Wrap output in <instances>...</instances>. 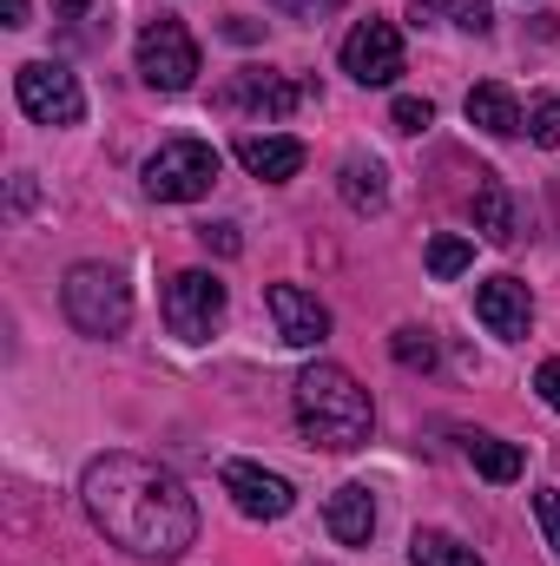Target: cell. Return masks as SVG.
I'll list each match as a JSON object with an SVG mask.
<instances>
[{
	"label": "cell",
	"mask_w": 560,
	"mask_h": 566,
	"mask_svg": "<svg viewBox=\"0 0 560 566\" xmlns=\"http://www.w3.org/2000/svg\"><path fill=\"white\" fill-rule=\"evenodd\" d=\"M409 20H448V27H462V33H475V40H481V33H488V27H495V7H488V0H416V7H409Z\"/></svg>",
	"instance_id": "cell-19"
},
{
	"label": "cell",
	"mask_w": 560,
	"mask_h": 566,
	"mask_svg": "<svg viewBox=\"0 0 560 566\" xmlns=\"http://www.w3.org/2000/svg\"><path fill=\"white\" fill-rule=\"evenodd\" d=\"M468 126H481L488 139H515L528 119H521L515 93H508L501 80H488V86H475V93H468Z\"/></svg>",
	"instance_id": "cell-15"
},
{
	"label": "cell",
	"mask_w": 560,
	"mask_h": 566,
	"mask_svg": "<svg viewBox=\"0 0 560 566\" xmlns=\"http://www.w3.org/2000/svg\"><path fill=\"white\" fill-rule=\"evenodd\" d=\"M218 171H225L218 145L172 139V145H158V151L145 158V191H152L158 205H191V198H205V191L218 185Z\"/></svg>",
	"instance_id": "cell-4"
},
{
	"label": "cell",
	"mask_w": 560,
	"mask_h": 566,
	"mask_svg": "<svg viewBox=\"0 0 560 566\" xmlns=\"http://www.w3.org/2000/svg\"><path fill=\"white\" fill-rule=\"evenodd\" d=\"M60 310L80 336H120L133 323V283L113 264H73L60 283Z\"/></svg>",
	"instance_id": "cell-3"
},
{
	"label": "cell",
	"mask_w": 560,
	"mask_h": 566,
	"mask_svg": "<svg viewBox=\"0 0 560 566\" xmlns=\"http://www.w3.org/2000/svg\"><path fill=\"white\" fill-rule=\"evenodd\" d=\"M297 99H303V86L283 80V73H238V80L225 86V106H251V113H265V119H290Z\"/></svg>",
	"instance_id": "cell-13"
},
{
	"label": "cell",
	"mask_w": 560,
	"mask_h": 566,
	"mask_svg": "<svg viewBox=\"0 0 560 566\" xmlns=\"http://www.w3.org/2000/svg\"><path fill=\"white\" fill-rule=\"evenodd\" d=\"M198 244H205V251H218V258H238V251H245L238 224H198Z\"/></svg>",
	"instance_id": "cell-26"
},
{
	"label": "cell",
	"mask_w": 560,
	"mask_h": 566,
	"mask_svg": "<svg viewBox=\"0 0 560 566\" xmlns=\"http://www.w3.org/2000/svg\"><path fill=\"white\" fill-rule=\"evenodd\" d=\"M528 133H535V145H560V99L554 93L528 106Z\"/></svg>",
	"instance_id": "cell-23"
},
{
	"label": "cell",
	"mask_w": 560,
	"mask_h": 566,
	"mask_svg": "<svg viewBox=\"0 0 560 566\" xmlns=\"http://www.w3.org/2000/svg\"><path fill=\"white\" fill-rule=\"evenodd\" d=\"M7 27H27V0H7Z\"/></svg>",
	"instance_id": "cell-29"
},
{
	"label": "cell",
	"mask_w": 560,
	"mask_h": 566,
	"mask_svg": "<svg viewBox=\"0 0 560 566\" xmlns=\"http://www.w3.org/2000/svg\"><path fill=\"white\" fill-rule=\"evenodd\" d=\"M535 521H541V534H548V547H554V560H560V488L535 494Z\"/></svg>",
	"instance_id": "cell-25"
},
{
	"label": "cell",
	"mask_w": 560,
	"mask_h": 566,
	"mask_svg": "<svg viewBox=\"0 0 560 566\" xmlns=\"http://www.w3.org/2000/svg\"><path fill=\"white\" fill-rule=\"evenodd\" d=\"M462 454L475 461V474H488V481H515L521 474V448L515 441H501V434H462Z\"/></svg>",
	"instance_id": "cell-18"
},
{
	"label": "cell",
	"mask_w": 560,
	"mask_h": 566,
	"mask_svg": "<svg viewBox=\"0 0 560 566\" xmlns=\"http://www.w3.org/2000/svg\"><path fill=\"white\" fill-rule=\"evenodd\" d=\"M468 264H475V238H455V231H442V238L428 244V277L448 283V277H462Z\"/></svg>",
	"instance_id": "cell-21"
},
{
	"label": "cell",
	"mask_w": 560,
	"mask_h": 566,
	"mask_svg": "<svg viewBox=\"0 0 560 566\" xmlns=\"http://www.w3.org/2000/svg\"><path fill=\"white\" fill-rule=\"evenodd\" d=\"M218 316H225V283L211 271H178L165 283V329L178 343H205L218 329Z\"/></svg>",
	"instance_id": "cell-7"
},
{
	"label": "cell",
	"mask_w": 560,
	"mask_h": 566,
	"mask_svg": "<svg viewBox=\"0 0 560 566\" xmlns=\"http://www.w3.org/2000/svg\"><path fill=\"white\" fill-rule=\"evenodd\" d=\"M13 99H20V113H27L33 126H80V119H86L80 80H73L66 66H53V60H27V66L13 73Z\"/></svg>",
	"instance_id": "cell-5"
},
{
	"label": "cell",
	"mask_w": 560,
	"mask_h": 566,
	"mask_svg": "<svg viewBox=\"0 0 560 566\" xmlns=\"http://www.w3.org/2000/svg\"><path fill=\"white\" fill-rule=\"evenodd\" d=\"M231 151H238V165H245L251 178H265V185H283V178L303 171V139H290V133H245Z\"/></svg>",
	"instance_id": "cell-12"
},
{
	"label": "cell",
	"mask_w": 560,
	"mask_h": 566,
	"mask_svg": "<svg viewBox=\"0 0 560 566\" xmlns=\"http://www.w3.org/2000/svg\"><path fill=\"white\" fill-rule=\"evenodd\" d=\"M265 303H271L278 336L290 343V349H317V343L330 336V310H323L310 290H297V283H271V290H265Z\"/></svg>",
	"instance_id": "cell-11"
},
{
	"label": "cell",
	"mask_w": 560,
	"mask_h": 566,
	"mask_svg": "<svg viewBox=\"0 0 560 566\" xmlns=\"http://www.w3.org/2000/svg\"><path fill=\"white\" fill-rule=\"evenodd\" d=\"M343 73L356 86H396V73H403V33H396V20H363L343 40Z\"/></svg>",
	"instance_id": "cell-8"
},
{
	"label": "cell",
	"mask_w": 560,
	"mask_h": 566,
	"mask_svg": "<svg viewBox=\"0 0 560 566\" xmlns=\"http://www.w3.org/2000/svg\"><path fill=\"white\" fill-rule=\"evenodd\" d=\"M225 494L238 501L245 521H283L297 507V488L271 468H258V461H225Z\"/></svg>",
	"instance_id": "cell-9"
},
{
	"label": "cell",
	"mask_w": 560,
	"mask_h": 566,
	"mask_svg": "<svg viewBox=\"0 0 560 566\" xmlns=\"http://www.w3.org/2000/svg\"><path fill=\"white\" fill-rule=\"evenodd\" d=\"M475 231L488 244H515V198H508L501 178H481L475 185Z\"/></svg>",
	"instance_id": "cell-17"
},
{
	"label": "cell",
	"mask_w": 560,
	"mask_h": 566,
	"mask_svg": "<svg viewBox=\"0 0 560 566\" xmlns=\"http://www.w3.org/2000/svg\"><path fill=\"white\" fill-rule=\"evenodd\" d=\"M390 356H396L403 369H435V343H428V329H416V323L390 336Z\"/></svg>",
	"instance_id": "cell-22"
},
{
	"label": "cell",
	"mask_w": 560,
	"mask_h": 566,
	"mask_svg": "<svg viewBox=\"0 0 560 566\" xmlns=\"http://www.w3.org/2000/svg\"><path fill=\"white\" fill-rule=\"evenodd\" d=\"M475 316H481L501 343H521V336L535 329V296H528L521 277H488L475 290Z\"/></svg>",
	"instance_id": "cell-10"
},
{
	"label": "cell",
	"mask_w": 560,
	"mask_h": 566,
	"mask_svg": "<svg viewBox=\"0 0 560 566\" xmlns=\"http://www.w3.org/2000/svg\"><path fill=\"white\" fill-rule=\"evenodd\" d=\"M535 389H541V402H548V409L560 416V356H554V363H541V376H535Z\"/></svg>",
	"instance_id": "cell-27"
},
{
	"label": "cell",
	"mask_w": 560,
	"mask_h": 566,
	"mask_svg": "<svg viewBox=\"0 0 560 566\" xmlns=\"http://www.w3.org/2000/svg\"><path fill=\"white\" fill-rule=\"evenodd\" d=\"M390 119H396V133H428V126H435V106H428V99H416V93H403Z\"/></svg>",
	"instance_id": "cell-24"
},
{
	"label": "cell",
	"mask_w": 560,
	"mask_h": 566,
	"mask_svg": "<svg viewBox=\"0 0 560 566\" xmlns=\"http://www.w3.org/2000/svg\"><path fill=\"white\" fill-rule=\"evenodd\" d=\"M409 566H488L475 547H462L455 534H442V527H416L409 534Z\"/></svg>",
	"instance_id": "cell-20"
},
{
	"label": "cell",
	"mask_w": 560,
	"mask_h": 566,
	"mask_svg": "<svg viewBox=\"0 0 560 566\" xmlns=\"http://www.w3.org/2000/svg\"><path fill=\"white\" fill-rule=\"evenodd\" d=\"M336 191H343V205L350 211H383L390 205V171L376 165V158H343V171H336Z\"/></svg>",
	"instance_id": "cell-16"
},
{
	"label": "cell",
	"mask_w": 560,
	"mask_h": 566,
	"mask_svg": "<svg viewBox=\"0 0 560 566\" xmlns=\"http://www.w3.org/2000/svg\"><path fill=\"white\" fill-rule=\"evenodd\" d=\"M80 501H86L93 527L120 554H133V560L172 566V560H185L191 541H198V501L185 494V481L172 468L145 461V454H126V448L120 454H100L86 468Z\"/></svg>",
	"instance_id": "cell-1"
},
{
	"label": "cell",
	"mask_w": 560,
	"mask_h": 566,
	"mask_svg": "<svg viewBox=\"0 0 560 566\" xmlns=\"http://www.w3.org/2000/svg\"><path fill=\"white\" fill-rule=\"evenodd\" d=\"M27 205H33V178L20 171V178H13V211H27Z\"/></svg>",
	"instance_id": "cell-28"
},
{
	"label": "cell",
	"mask_w": 560,
	"mask_h": 566,
	"mask_svg": "<svg viewBox=\"0 0 560 566\" xmlns=\"http://www.w3.org/2000/svg\"><path fill=\"white\" fill-rule=\"evenodd\" d=\"M323 527L343 541V547H370V534H376V501H370V488H336L330 494V507H323Z\"/></svg>",
	"instance_id": "cell-14"
},
{
	"label": "cell",
	"mask_w": 560,
	"mask_h": 566,
	"mask_svg": "<svg viewBox=\"0 0 560 566\" xmlns=\"http://www.w3.org/2000/svg\"><path fill=\"white\" fill-rule=\"evenodd\" d=\"M297 422H303V434L317 448L350 454V448H363L376 434V402L343 363H310L297 376Z\"/></svg>",
	"instance_id": "cell-2"
},
{
	"label": "cell",
	"mask_w": 560,
	"mask_h": 566,
	"mask_svg": "<svg viewBox=\"0 0 560 566\" xmlns=\"http://www.w3.org/2000/svg\"><path fill=\"white\" fill-rule=\"evenodd\" d=\"M139 73H145V86H152V93H185V86L198 80V40L185 33V20H172V13L145 20Z\"/></svg>",
	"instance_id": "cell-6"
},
{
	"label": "cell",
	"mask_w": 560,
	"mask_h": 566,
	"mask_svg": "<svg viewBox=\"0 0 560 566\" xmlns=\"http://www.w3.org/2000/svg\"><path fill=\"white\" fill-rule=\"evenodd\" d=\"M53 7H60V20H80L86 13V0H53Z\"/></svg>",
	"instance_id": "cell-30"
}]
</instances>
